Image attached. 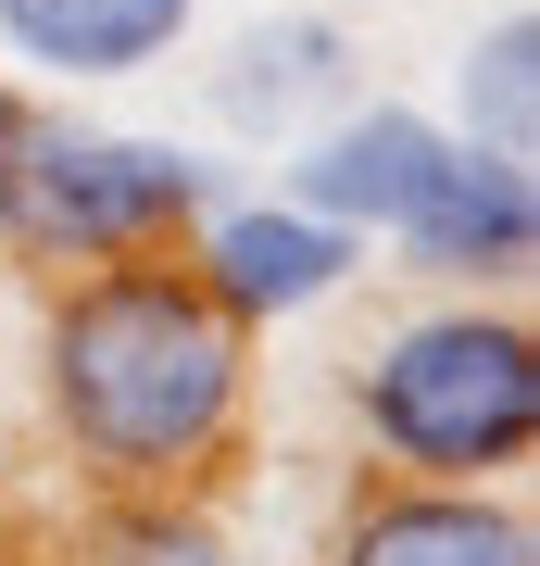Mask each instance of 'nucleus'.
<instances>
[{"mask_svg":"<svg viewBox=\"0 0 540 566\" xmlns=\"http://www.w3.org/2000/svg\"><path fill=\"white\" fill-rule=\"evenodd\" d=\"M39 378H51V428L76 441L88 479L163 504V491H189L201 465L240 441L252 327L163 240V252H114L88 277H63V303L39 327Z\"/></svg>","mask_w":540,"mask_h":566,"instance_id":"1","label":"nucleus"},{"mask_svg":"<svg viewBox=\"0 0 540 566\" xmlns=\"http://www.w3.org/2000/svg\"><path fill=\"white\" fill-rule=\"evenodd\" d=\"M352 416L402 479H516L540 453V340L490 303L402 315L352 365Z\"/></svg>","mask_w":540,"mask_h":566,"instance_id":"2","label":"nucleus"},{"mask_svg":"<svg viewBox=\"0 0 540 566\" xmlns=\"http://www.w3.org/2000/svg\"><path fill=\"white\" fill-rule=\"evenodd\" d=\"M214 214V164L151 139H88L39 102H0V240L25 264H114L163 252L177 227Z\"/></svg>","mask_w":540,"mask_h":566,"instance_id":"3","label":"nucleus"},{"mask_svg":"<svg viewBox=\"0 0 540 566\" xmlns=\"http://www.w3.org/2000/svg\"><path fill=\"white\" fill-rule=\"evenodd\" d=\"M327 566H540V528L490 479H364Z\"/></svg>","mask_w":540,"mask_h":566,"instance_id":"4","label":"nucleus"},{"mask_svg":"<svg viewBox=\"0 0 540 566\" xmlns=\"http://www.w3.org/2000/svg\"><path fill=\"white\" fill-rule=\"evenodd\" d=\"M441 164H453V139H441L427 114H402V102L327 114L315 139H301V164H289V202L327 214V227H352V240H364V227L390 240V227L427 202V177H441Z\"/></svg>","mask_w":540,"mask_h":566,"instance_id":"5","label":"nucleus"},{"mask_svg":"<svg viewBox=\"0 0 540 566\" xmlns=\"http://www.w3.org/2000/svg\"><path fill=\"white\" fill-rule=\"evenodd\" d=\"M402 252L427 264V277H528L540 264V177L528 164H502V151H478V139H453V164L427 177V202L390 227Z\"/></svg>","mask_w":540,"mask_h":566,"instance_id":"6","label":"nucleus"},{"mask_svg":"<svg viewBox=\"0 0 540 566\" xmlns=\"http://www.w3.org/2000/svg\"><path fill=\"white\" fill-rule=\"evenodd\" d=\"M352 227H327V214H301V202H240V214H214L201 227V290H214L240 327H264V315H301V303H327V290L352 277Z\"/></svg>","mask_w":540,"mask_h":566,"instance_id":"7","label":"nucleus"},{"mask_svg":"<svg viewBox=\"0 0 540 566\" xmlns=\"http://www.w3.org/2000/svg\"><path fill=\"white\" fill-rule=\"evenodd\" d=\"M340 102H352V39L327 13L252 25V39L214 63V114L240 126V139H301V126H327Z\"/></svg>","mask_w":540,"mask_h":566,"instance_id":"8","label":"nucleus"},{"mask_svg":"<svg viewBox=\"0 0 540 566\" xmlns=\"http://www.w3.org/2000/svg\"><path fill=\"white\" fill-rule=\"evenodd\" d=\"M201 0H0V51L39 76H139L189 39Z\"/></svg>","mask_w":540,"mask_h":566,"instance_id":"9","label":"nucleus"},{"mask_svg":"<svg viewBox=\"0 0 540 566\" xmlns=\"http://www.w3.org/2000/svg\"><path fill=\"white\" fill-rule=\"evenodd\" d=\"M465 139L478 151H502V164H528L540 151V25L528 13H502L478 51H465Z\"/></svg>","mask_w":540,"mask_h":566,"instance_id":"10","label":"nucleus"}]
</instances>
